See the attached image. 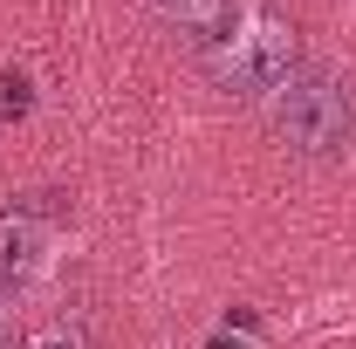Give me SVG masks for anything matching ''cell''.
I'll list each match as a JSON object with an SVG mask.
<instances>
[{
  "mask_svg": "<svg viewBox=\"0 0 356 349\" xmlns=\"http://www.w3.org/2000/svg\"><path fill=\"white\" fill-rule=\"evenodd\" d=\"M267 137L288 151V158H343L356 144V83L336 69H315L302 62L288 83L267 96Z\"/></svg>",
  "mask_w": 356,
  "mask_h": 349,
  "instance_id": "obj_1",
  "label": "cell"
},
{
  "mask_svg": "<svg viewBox=\"0 0 356 349\" xmlns=\"http://www.w3.org/2000/svg\"><path fill=\"white\" fill-rule=\"evenodd\" d=\"M199 69H206V83L220 96H261L267 103L274 89L302 69V35H295V21L281 7L261 0V7H240L233 28L213 48H199Z\"/></svg>",
  "mask_w": 356,
  "mask_h": 349,
  "instance_id": "obj_2",
  "label": "cell"
},
{
  "mask_svg": "<svg viewBox=\"0 0 356 349\" xmlns=\"http://www.w3.org/2000/svg\"><path fill=\"white\" fill-rule=\"evenodd\" d=\"M42 240H48V206H42V192H28V199H7V206H0V295H7V288H21V281L42 267Z\"/></svg>",
  "mask_w": 356,
  "mask_h": 349,
  "instance_id": "obj_3",
  "label": "cell"
},
{
  "mask_svg": "<svg viewBox=\"0 0 356 349\" xmlns=\"http://www.w3.org/2000/svg\"><path fill=\"white\" fill-rule=\"evenodd\" d=\"M144 7H151V21L165 35H178L192 48H213L233 28V14H240V0H144Z\"/></svg>",
  "mask_w": 356,
  "mask_h": 349,
  "instance_id": "obj_4",
  "label": "cell"
},
{
  "mask_svg": "<svg viewBox=\"0 0 356 349\" xmlns=\"http://www.w3.org/2000/svg\"><path fill=\"white\" fill-rule=\"evenodd\" d=\"M21 349H96V336H89L76 315H55V322H42Z\"/></svg>",
  "mask_w": 356,
  "mask_h": 349,
  "instance_id": "obj_5",
  "label": "cell"
},
{
  "mask_svg": "<svg viewBox=\"0 0 356 349\" xmlns=\"http://www.w3.org/2000/svg\"><path fill=\"white\" fill-rule=\"evenodd\" d=\"M0 110H7V117H21V110H28V76H14V69L0 76Z\"/></svg>",
  "mask_w": 356,
  "mask_h": 349,
  "instance_id": "obj_6",
  "label": "cell"
},
{
  "mask_svg": "<svg viewBox=\"0 0 356 349\" xmlns=\"http://www.w3.org/2000/svg\"><path fill=\"white\" fill-rule=\"evenodd\" d=\"M0 349H14V315H7V295H0Z\"/></svg>",
  "mask_w": 356,
  "mask_h": 349,
  "instance_id": "obj_7",
  "label": "cell"
}]
</instances>
